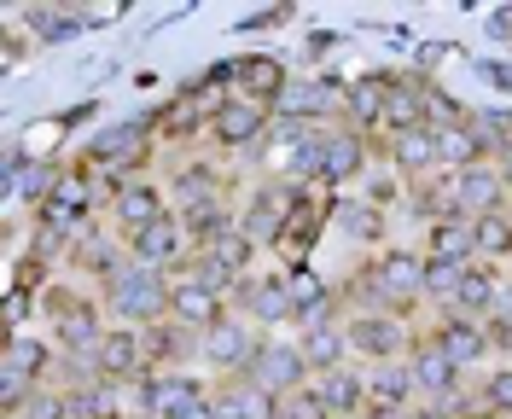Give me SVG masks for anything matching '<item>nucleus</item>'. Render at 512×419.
Masks as SVG:
<instances>
[{"label":"nucleus","instance_id":"1","mask_svg":"<svg viewBox=\"0 0 512 419\" xmlns=\"http://www.w3.org/2000/svg\"><path fill=\"white\" fill-rule=\"evenodd\" d=\"M99 303H105L111 326H134V332H146V326L169 321V303H175V274L146 268V262H128L123 274L99 291Z\"/></svg>","mask_w":512,"mask_h":419},{"label":"nucleus","instance_id":"2","mask_svg":"<svg viewBox=\"0 0 512 419\" xmlns=\"http://www.w3.org/2000/svg\"><path fill=\"white\" fill-rule=\"evenodd\" d=\"M99 309H105V303H94L88 291H70V286L41 291V315H47L53 344H59L64 355H99L105 332H111V321H105Z\"/></svg>","mask_w":512,"mask_h":419},{"label":"nucleus","instance_id":"3","mask_svg":"<svg viewBox=\"0 0 512 419\" xmlns=\"http://www.w3.org/2000/svg\"><path fill=\"white\" fill-rule=\"evenodd\" d=\"M262 338H268L262 326H251L245 315H227L216 332H204V355H198V361H204V367H216L227 385H233V379H251Z\"/></svg>","mask_w":512,"mask_h":419},{"label":"nucleus","instance_id":"4","mask_svg":"<svg viewBox=\"0 0 512 419\" xmlns=\"http://www.w3.org/2000/svg\"><path fill=\"white\" fill-rule=\"evenodd\" d=\"M344 332H350V355H355V361H367V367L408 361V350H414L408 321H396V315H384V309H373V315H350Z\"/></svg>","mask_w":512,"mask_h":419},{"label":"nucleus","instance_id":"5","mask_svg":"<svg viewBox=\"0 0 512 419\" xmlns=\"http://www.w3.org/2000/svg\"><path fill=\"white\" fill-rule=\"evenodd\" d=\"M373 274H379L384 297H390V315L408 321L419 303H425V251H408V245H384L373 257Z\"/></svg>","mask_w":512,"mask_h":419},{"label":"nucleus","instance_id":"6","mask_svg":"<svg viewBox=\"0 0 512 419\" xmlns=\"http://www.w3.org/2000/svg\"><path fill=\"white\" fill-rule=\"evenodd\" d=\"M210 396L216 390L204 385V379H192V373H140L134 379V402H140L146 419H181L187 408L210 402Z\"/></svg>","mask_w":512,"mask_h":419},{"label":"nucleus","instance_id":"7","mask_svg":"<svg viewBox=\"0 0 512 419\" xmlns=\"http://www.w3.org/2000/svg\"><path fill=\"white\" fill-rule=\"evenodd\" d=\"M64 262H70V268H76V274H82L88 286L105 291L134 257H128V239H123V233H105V227H82V233L70 239V257H64Z\"/></svg>","mask_w":512,"mask_h":419},{"label":"nucleus","instance_id":"8","mask_svg":"<svg viewBox=\"0 0 512 419\" xmlns=\"http://www.w3.org/2000/svg\"><path fill=\"white\" fill-rule=\"evenodd\" d=\"M251 379L262 390H274V396H291V390L315 385V367H309V355H303V344L297 338H262V350H256V367Z\"/></svg>","mask_w":512,"mask_h":419},{"label":"nucleus","instance_id":"9","mask_svg":"<svg viewBox=\"0 0 512 419\" xmlns=\"http://www.w3.org/2000/svg\"><path fill=\"white\" fill-rule=\"evenodd\" d=\"M233 303H239V315L262 332H274V326L291 321V274H245L239 291H233Z\"/></svg>","mask_w":512,"mask_h":419},{"label":"nucleus","instance_id":"10","mask_svg":"<svg viewBox=\"0 0 512 419\" xmlns=\"http://www.w3.org/2000/svg\"><path fill=\"white\" fill-rule=\"evenodd\" d=\"M128 257L146 262V268H163V274H181L192 262V239H187V227H181V216L169 210L163 222H152L146 233H134L128 239Z\"/></svg>","mask_w":512,"mask_h":419},{"label":"nucleus","instance_id":"11","mask_svg":"<svg viewBox=\"0 0 512 419\" xmlns=\"http://www.w3.org/2000/svg\"><path fill=\"white\" fill-rule=\"evenodd\" d=\"M291 198H297V181H286V187L262 181V187L251 193V204L239 210V233L251 239L256 251H262V245H280V227H286V216H291Z\"/></svg>","mask_w":512,"mask_h":419},{"label":"nucleus","instance_id":"12","mask_svg":"<svg viewBox=\"0 0 512 419\" xmlns=\"http://www.w3.org/2000/svg\"><path fill=\"white\" fill-rule=\"evenodd\" d=\"M111 233H123V239H134V233H146L152 222H163L169 210H163V187L158 181H123V187H111Z\"/></svg>","mask_w":512,"mask_h":419},{"label":"nucleus","instance_id":"13","mask_svg":"<svg viewBox=\"0 0 512 419\" xmlns=\"http://www.w3.org/2000/svg\"><path fill=\"white\" fill-rule=\"evenodd\" d=\"M367 163H373V140L350 123H332L326 129V163H320V187H350L367 175Z\"/></svg>","mask_w":512,"mask_h":419},{"label":"nucleus","instance_id":"14","mask_svg":"<svg viewBox=\"0 0 512 419\" xmlns=\"http://www.w3.org/2000/svg\"><path fill=\"white\" fill-rule=\"evenodd\" d=\"M268 129H274V111L256 105V99H245V94H233L222 105V117L210 123L216 146H227V152H251L256 140H268Z\"/></svg>","mask_w":512,"mask_h":419},{"label":"nucleus","instance_id":"15","mask_svg":"<svg viewBox=\"0 0 512 419\" xmlns=\"http://www.w3.org/2000/svg\"><path fill=\"white\" fill-rule=\"evenodd\" d=\"M454 210H460L466 222L507 210V181H501V163H472V169H460V175H454Z\"/></svg>","mask_w":512,"mask_h":419},{"label":"nucleus","instance_id":"16","mask_svg":"<svg viewBox=\"0 0 512 419\" xmlns=\"http://www.w3.org/2000/svg\"><path fill=\"white\" fill-rule=\"evenodd\" d=\"M431 338L443 344V355L460 367V373H472V367H483L489 361V332H483V321H472V315H454V309H443L437 315V326H431Z\"/></svg>","mask_w":512,"mask_h":419},{"label":"nucleus","instance_id":"17","mask_svg":"<svg viewBox=\"0 0 512 419\" xmlns=\"http://www.w3.org/2000/svg\"><path fill=\"white\" fill-rule=\"evenodd\" d=\"M140 344H146V367L152 373H181L187 361H198L204 355V338L198 332H187L181 321H158L140 332Z\"/></svg>","mask_w":512,"mask_h":419},{"label":"nucleus","instance_id":"18","mask_svg":"<svg viewBox=\"0 0 512 419\" xmlns=\"http://www.w3.org/2000/svg\"><path fill=\"white\" fill-rule=\"evenodd\" d=\"M408 367H414V385H419V402H448L460 396V367L443 355V344L425 332L414 350H408Z\"/></svg>","mask_w":512,"mask_h":419},{"label":"nucleus","instance_id":"19","mask_svg":"<svg viewBox=\"0 0 512 419\" xmlns=\"http://www.w3.org/2000/svg\"><path fill=\"white\" fill-rule=\"evenodd\" d=\"M338 286H326L309 262H297L291 268V326H326L338 321Z\"/></svg>","mask_w":512,"mask_h":419},{"label":"nucleus","instance_id":"20","mask_svg":"<svg viewBox=\"0 0 512 419\" xmlns=\"http://www.w3.org/2000/svg\"><path fill=\"white\" fill-rule=\"evenodd\" d=\"M501 297H507V286H501V268H495V262H466L460 291L448 297L443 309H454V315H472V321H489V315L501 309Z\"/></svg>","mask_w":512,"mask_h":419},{"label":"nucleus","instance_id":"21","mask_svg":"<svg viewBox=\"0 0 512 419\" xmlns=\"http://www.w3.org/2000/svg\"><path fill=\"white\" fill-rule=\"evenodd\" d=\"M169 321H181L187 332H216L227 321V297H216L210 286H198L192 274H175V303H169Z\"/></svg>","mask_w":512,"mask_h":419},{"label":"nucleus","instance_id":"22","mask_svg":"<svg viewBox=\"0 0 512 419\" xmlns=\"http://www.w3.org/2000/svg\"><path fill=\"white\" fill-rule=\"evenodd\" d=\"M47 373H59V344L30 338V332H12V338H6V361H0V379L47 385Z\"/></svg>","mask_w":512,"mask_h":419},{"label":"nucleus","instance_id":"23","mask_svg":"<svg viewBox=\"0 0 512 419\" xmlns=\"http://www.w3.org/2000/svg\"><path fill=\"white\" fill-rule=\"evenodd\" d=\"M390 88H396V76H390V70H373V76L350 82V94H344V123L373 140V134L384 129V99H390Z\"/></svg>","mask_w":512,"mask_h":419},{"label":"nucleus","instance_id":"24","mask_svg":"<svg viewBox=\"0 0 512 419\" xmlns=\"http://www.w3.org/2000/svg\"><path fill=\"white\" fill-rule=\"evenodd\" d=\"M94 361H99V379H117V385H134L140 373H152V367H146V344H140L134 326H111Z\"/></svg>","mask_w":512,"mask_h":419},{"label":"nucleus","instance_id":"25","mask_svg":"<svg viewBox=\"0 0 512 419\" xmlns=\"http://www.w3.org/2000/svg\"><path fill=\"white\" fill-rule=\"evenodd\" d=\"M332 227H338V239H350V245H379V239H390V216H384L379 204H367L361 193L332 198Z\"/></svg>","mask_w":512,"mask_h":419},{"label":"nucleus","instance_id":"26","mask_svg":"<svg viewBox=\"0 0 512 419\" xmlns=\"http://www.w3.org/2000/svg\"><path fill=\"white\" fill-rule=\"evenodd\" d=\"M233 88H239L245 99H256V105H268V111H274V99L291 88V76H286V65H280V59L251 53V59H239V65H233Z\"/></svg>","mask_w":512,"mask_h":419},{"label":"nucleus","instance_id":"27","mask_svg":"<svg viewBox=\"0 0 512 419\" xmlns=\"http://www.w3.org/2000/svg\"><path fill=\"white\" fill-rule=\"evenodd\" d=\"M320 402L332 408V419H361L367 414V373L361 367H332V373H315Z\"/></svg>","mask_w":512,"mask_h":419},{"label":"nucleus","instance_id":"28","mask_svg":"<svg viewBox=\"0 0 512 419\" xmlns=\"http://www.w3.org/2000/svg\"><path fill=\"white\" fill-rule=\"evenodd\" d=\"M367 402L373 408H419V385L408 361H384V367H367Z\"/></svg>","mask_w":512,"mask_h":419},{"label":"nucleus","instance_id":"29","mask_svg":"<svg viewBox=\"0 0 512 419\" xmlns=\"http://www.w3.org/2000/svg\"><path fill=\"white\" fill-rule=\"evenodd\" d=\"M384 158L396 163L408 181H425V175H437L443 163H437V134L431 129H408V134H390V146H384Z\"/></svg>","mask_w":512,"mask_h":419},{"label":"nucleus","instance_id":"30","mask_svg":"<svg viewBox=\"0 0 512 419\" xmlns=\"http://www.w3.org/2000/svg\"><path fill=\"white\" fill-rule=\"evenodd\" d=\"M59 181H64V175L53 169V163H30L24 152H12V158H6V193L24 198V204H47Z\"/></svg>","mask_w":512,"mask_h":419},{"label":"nucleus","instance_id":"31","mask_svg":"<svg viewBox=\"0 0 512 419\" xmlns=\"http://www.w3.org/2000/svg\"><path fill=\"white\" fill-rule=\"evenodd\" d=\"M297 344H303V355H309V367H315V373L350 367V332H344V321L303 326V332H297Z\"/></svg>","mask_w":512,"mask_h":419},{"label":"nucleus","instance_id":"32","mask_svg":"<svg viewBox=\"0 0 512 419\" xmlns=\"http://www.w3.org/2000/svg\"><path fill=\"white\" fill-rule=\"evenodd\" d=\"M169 193H175V204H181V210H198V204H216V198H227L222 193V169H216V163H204V158L181 163V169H175V181H169Z\"/></svg>","mask_w":512,"mask_h":419},{"label":"nucleus","instance_id":"33","mask_svg":"<svg viewBox=\"0 0 512 419\" xmlns=\"http://www.w3.org/2000/svg\"><path fill=\"white\" fill-rule=\"evenodd\" d=\"M332 222V204H315V198L297 187V198H291V216H286V227H280V245H291L297 251V262H303V251L320 239V227Z\"/></svg>","mask_w":512,"mask_h":419},{"label":"nucleus","instance_id":"34","mask_svg":"<svg viewBox=\"0 0 512 419\" xmlns=\"http://www.w3.org/2000/svg\"><path fill=\"white\" fill-rule=\"evenodd\" d=\"M437 134V163H443L448 175H460V169H472V163H489L478 146V134H472V123H443Z\"/></svg>","mask_w":512,"mask_h":419},{"label":"nucleus","instance_id":"35","mask_svg":"<svg viewBox=\"0 0 512 419\" xmlns=\"http://www.w3.org/2000/svg\"><path fill=\"white\" fill-rule=\"evenodd\" d=\"M408 187H414V181H408L390 158H373V163H367V175H361V198H367V204H379V210L408 204Z\"/></svg>","mask_w":512,"mask_h":419},{"label":"nucleus","instance_id":"36","mask_svg":"<svg viewBox=\"0 0 512 419\" xmlns=\"http://www.w3.org/2000/svg\"><path fill=\"white\" fill-rule=\"evenodd\" d=\"M425 257H443V262H478V239H472V222L454 216V222H437L431 227V245Z\"/></svg>","mask_w":512,"mask_h":419},{"label":"nucleus","instance_id":"37","mask_svg":"<svg viewBox=\"0 0 512 419\" xmlns=\"http://www.w3.org/2000/svg\"><path fill=\"white\" fill-rule=\"evenodd\" d=\"M472 239H478V262H512V210H495V216H478L472 222Z\"/></svg>","mask_w":512,"mask_h":419},{"label":"nucleus","instance_id":"38","mask_svg":"<svg viewBox=\"0 0 512 419\" xmlns=\"http://www.w3.org/2000/svg\"><path fill=\"white\" fill-rule=\"evenodd\" d=\"M478 402H483V414H501L512 419V361H501V367H489L478 379Z\"/></svg>","mask_w":512,"mask_h":419},{"label":"nucleus","instance_id":"39","mask_svg":"<svg viewBox=\"0 0 512 419\" xmlns=\"http://www.w3.org/2000/svg\"><path fill=\"white\" fill-rule=\"evenodd\" d=\"M204 251H210L216 262H222V268L233 274V280H245V274H251V262H256V245L245 239V233H239V227H233V233H222L216 245H204Z\"/></svg>","mask_w":512,"mask_h":419},{"label":"nucleus","instance_id":"40","mask_svg":"<svg viewBox=\"0 0 512 419\" xmlns=\"http://www.w3.org/2000/svg\"><path fill=\"white\" fill-rule=\"evenodd\" d=\"M227 396L239 402V414H245V419H280V396H274V390H262L256 379H233Z\"/></svg>","mask_w":512,"mask_h":419},{"label":"nucleus","instance_id":"41","mask_svg":"<svg viewBox=\"0 0 512 419\" xmlns=\"http://www.w3.org/2000/svg\"><path fill=\"white\" fill-rule=\"evenodd\" d=\"M460 274H466V262L425 257V297H437V303H448V297L460 291Z\"/></svg>","mask_w":512,"mask_h":419},{"label":"nucleus","instance_id":"42","mask_svg":"<svg viewBox=\"0 0 512 419\" xmlns=\"http://www.w3.org/2000/svg\"><path fill=\"white\" fill-rule=\"evenodd\" d=\"M280 419H332V408L320 402L315 385H303V390H291V396H280Z\"/></svg>","mask_w":512,"mask_h":419},{"label":"nucleus","instance_id":"43","mask_svg":"<svg viewBox=\"0 0 512 419\" xmlns=\"http://www.w3.org/2000/svg\"><path fill=\"white\" fill-rule=\"evenodd\" d=\"M18 419H70V408H64V390L59 385H41L30 396V408H24Z\"/></svg>","mask_w":512,"mask_h":419},{"label":"nucleus","instance_id":"44","mask_svg":"<svg viewBox=\"0 0 512 419\" xmlns=\"http://www.w3.org/2000/svg\"><path fill=\"white\" fill-rule=\"evenodd\" d=\"M483 332H489V350L501 355V361H512V309H507V303L483 321Z\"/></svg>","mask_w":512,"mask_h":419},{"label":"nucleus","instance_id":"45","mask_svg":"<svg viewBox=\"0 0 512 419\" xmlns=\"http://www.w3.org/2000/svg\"><path fill=\"white\" fill-rule=\"evenodd\" d=\"M76 18H59V12H30V30L35 35H64Z\"/></svg>","mask_w":512,"mask_h":419},{"label":"nucleus","instance_id":"46","mask_svg":"<svg viewBox=\"0 0 512 419\" xmlns=\"http://www.w3.org/2000/svg\"><path fill=\"white\" fill-rule=\"evenodd\" d=\"M414 419H460V414H454V408H443V402H419Z\"/></svg>","mask_w":512,"mask_h":419},{"label":"nucleus","instance_id":"47","mask_svg":"<svg viewBox=\"0 0 512 419\" xmlns=\"http://www.w3.org/2000/svg\"><path fill=\"white\" fill-rule=\"evenodd\" d=\"M489 30L501 35V41H512V6H507V12H495V18H489Z\"/></svg>","mask_w":512,"mask_h":419},{"label":"nucleus","instance_id":"48","mask_svg":"<svg viewBox=\"0 0 512 419\" xmlns=\"http://www.w3.org/2000/svg\"><path fill=\"white\" fill-rule=\"evenodd\" d=\"M501 181H507V198H512V152L501 158Z\"/></svg>","mask_w":512,"mask_h":419},{"label":"nucleus","instance_id":"49","mask_svg":"<svg viewBox=\"0 0 512 419\" xmlns=\"http://www.w3.org/2000/svg\"><path fill=\"white\" fill-rule=\"evenodd\" d=\"M501 303H507V309H512V280H507V297H501Z\"/></svg>","mask_w":512,"mask_h":419},{"label":"nucleus","instance_id":"50","mask_svg":"<svg viewBox=\"0 0 512 419\" xmlns=\"http://www.w3.org/2000/svg\"><path fill=\"white\" fill-rule=\"evenodd\" d=\"M472 419H501V414H472Z\"/></svg>","mask_w":512,"mask_h":419}]
</instances>
